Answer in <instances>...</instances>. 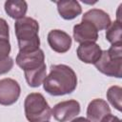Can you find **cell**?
<instances>
[{"label": "cell", "mask_w": 122, "mask_h": 122, "mask_svg": "<svg viewBox=\"0 0 122 122\" xmlns=\"http://www.w3.org/2000/svg\"><path fill=\"white\" fill-rule=\"evenodd\" d=\"M77 86L74 71L64 64L51 65L49 75L43 81L44 90L51 95L59 96L71 93Z\"/></svg>", "instance_id": "6da1fadb"}, {"label": "cell", "mask_w": 122, "mask_h": 122, "mask_svg": "<svg viewBox=\"0 0 122 122\" xmlns=\"http://www.w3.org/2000/svg\"><path fill=\"white\" fill-rule=\"evenodd\" d=\"M14 30L20 51H32L40 49L39 24L35 19L25 16L15 22Z\"/></svg>", "instance_id": "7a4b0ae2"}, {"label": "cell", "mask_w": 122, "mask_h": 122, "mask_svg": "<svg viewBox=\"0 0 122 122\" xmlns=\"http://www.w3.org/2000/svg\"><path fill=\"white\" fill-rule=\"evenodd\" d=\"M95 68L107 76L121 78L122 76V44L112 45L109 50L102 51L101 57L94 64Z\"/></svg>", "instance_id": "3957f363"}, {"label": "cell", "mask_w": 122, "mask_h": 122, "mask_svg": "<svg viewBox=\"0 0 122 122\" xmlns=\"http://www.w3.org/2000/svg\"><path fill=\"white\" fill-rule=\"evenodd\" d=\"M25 115L30 122H47L51 116V109L39 92L27 95L24 102Z\"/></svg>", "instance_id": "277c9868"}, {"label": "cell", "mask_w": 122, "mask_h": 122, "mask_svg": "<svg viewBox=\"0 0 122 122\" xmlns=\"http://www.w3.org/2000/svg\"><path fill=\"white\" fill-rule=\"evenodd\" d=\"M15 62L24 71V72L30 71L45 65V54L41 49L32 51H19Z\"/></svg>", "instance_id": "5b68a950"}, {"label": "cell", "mask_w": 122, "mask_h": 122, "mask_svg": "<svg viewBox=\"0 0 122 122\" xmlns=\"http://www.w3.org/2000/svg\"><path fill=\"white\" fill-rule=\"evenodd\" d=\"M80 112V104L76 100H67L57 103L51 110V114L58 122H69Z\"/></svg>", "instance_id": "8992f818"}, {"label": "cell", "mask_w": 122, "mask_h": 122, "mask_svg": "<svg viewBox=\"0 0 122 122\" xmlns=\"http://www.w3.org/2000/svg\"><path fill=\"white\" fill-rule=\"evenodd\" d=\"M21 89L17 81L11 78L0 80V105L10 106L14 104L20 96Z\"/></svg>", "instance_id": "52a82bcc"}, {"label": "cell", "mask_w": 122, "mask_h": 122, "mask_svg": "<svg viewBox=\"0 0 122 122\" xmlns=\"http://www.w3.org/2000/svg\"><path fill=\"white\" fill-rule=\"evenodd\" d=\"M48 43L54 51L65 53L71 47V37L64 30H52L48 34Z\"/></svg>", "instance_id": "ba28073f"}, {"label": "cell", "mask_w": 122, "mask_h": 122, "mask_svg": "<svg viewBox=\"0 0 122 122\" xmlns=\"http://www.w3.org/2000/svg\"><path fill=\"white\" fill-rule=\"evenodd\" d=\"M73 38L75 42L82 44L87 42L95 43L98 39V30L95 27L87 21H82L73 27Z\"/></svg>", "instance_id": "9c48e42d"}, {"label": "cell", "mask_w": 122, "mask_h": 122, "mask_svg": "<svg viewBox=\"0 0 122 122\" xmlns=\"http://www.w3.org/2000/svg\"><path fill=\"white\" fill-rule=\"evenodd\" d=\"M78 58L86 64H95L102 54V50L96 43L87 42L78 46L76 51Z\"/></svg>", "instance_id": "30bf717a"}, {"label": "cell", "mask_w": 122, "mask_h": 122, "mask_svg": "<svg viewBox=\"0 0 122 122\" xmlns=\"http://www.w3.org/2000/svg\"><path fill=\"white\" fill-rule=\"evenodd\" d=\"M82 21L90 22L97 30H107L112 23L110 15L106 11L99 9H92L85 12L82 16Z\"/></svg>", "instance_id": "8fae6325"}, {"label": "cell", "mask_w": 122, "mask_h": 122, "mask_svg": "<svg viewBox=\"0 0 122 122\" xmlns=\"http://www.w3.org/2000/svg\"><path fill=\"white\" fill-rule=\"evenodd\" d=\"M111 113L109 104L100 98L93 99L87 108V117L91 122H100L103 117Z\"/></svg>", "instance_id": "7c38bea8"}, {"label": "cell", "mask_w": 122, "mask_h": 122, "mask_svg": "<svg viewBox=\"0 0 122 122\" xmlns=\"http://www.w3.org/2000/svg\"><path fill=\"white\" fill-rule=\"evenodd\" d=\"M56 5L60 16L65 20L74 19L82 12V8L79 2L74 0L58 1L56 2Z\"/></svg>", "instance_id": "4fadbf2b"}, {"label": "cell", "mask_w": 122, "mask_h": 122, "mask_svg": "<svg viewBox=\"0 0 122 122\" xmlns=\"http://www.w3.org/2000/svg\"><path fill=\"white\" fill-rule=\"evenodd\" d=\"M5 11L7 14L13 19H21L25 17L28 4L24 0H8L5 2Z\"/></svg>", "instance_id": "5bb4252c"}, {"label": "cell", "mask_w": 122, "mask_h": 122, "mask_svg": "<svg viewBox=\"0 0 122 122\" xmlns=\"http://www.w3.org/2000/svg\"><path fill=\"white\" fill-rule=\"evenodd\" d=\"M46 64L42 67L30 71H25V78L28 83V85L31 88H37L41 84H43L44 79L47 76V70H46Z\"/></svg>", "instance_id": "9a60e30c"}, {"label": "cell", "mask_w": 122, "mask_h": 122, "mask_svg": "<svg viewBox=\"0 0 122 122\" xmlns=\"http://www.w3.org/2000/svg\"><path fill=\"white\" fill-rule=\"evenodd\" d=\"M121 31H122L121 21L115 20L114 22L111 23V25L107 29V31H106V39L112 45L122 44Z\"/></svg>", "instance_id": "2e32d148"}, {"label": "cell", "mask_w": 122, "mask_h": 122, "mask_svg": "<svg viewBox=\"0 0 122 122\" xmlns=\"http://www.w3.org/2000/svg\"><path fill=\"white\" fill-rule=\"evenodd\" d=\"M107 99L112 107L121 112V100H122V89L119 86H112L107 92Z\"/></svg>", "instance_id": "e0dca14e"}, {"label": "cell", "mask_w": 122, "mask_h": 122, "mask_svg": "<svg viewBox=\"0 0 122 122\" xmlns=\"http://www.w3.org/2000/svg\"><path fill=\"white\" fill-rule=\"evenodd\" d=\"M10 52V44L9 39L0 38V60L9 57Z\"/></svg>", "instance_id": "ac0fdd59"}, {"label": "cell", "mask_w": 122, "mask_h": 122, "mask_svg": "<svg viewBox=\"0 0 122 122\" xmlns=\"http://www.w3.org/2000/svg\"><path fill=\"white\" fill-rule=\"evenodd\" d=\"M13 67V59L11 57H7L0 60V74L9 72Z\"/></svg>", "instance_id": "d6986e66"}, {"label": "cell", "mask_w": 122, "mask_h": 122, "mask_svg": "<svg viewBox=\"0 0 122 122\" xmlns=\"http://www.w3.org/2000/svg\"><path fill=\"white\" fill-rule=\"evenodd\" d=\"M9 25L7 21L3 18H0V38L2 39H9L10 31H9Z\"/></svg>", "instance_id": "ffe728a7"}, {"label": "cell", "mask_w": 122, "mask_h": 122, "mask_svg": "<svg viewBox=\"0 0 122 122\" xmlns=\"http://www.w3.org/2000/svg\"><path fill=\"white\" fill-rule=\"evenodd\" d=\"M100 122H121V120H120L119 117H117V116L110 113V114L106 115L105 117H103Z\"/></svg>", "instance_id": "44dd1931"}, {"label": "cell", "mask_w": 122, "mask_h": 122, "mask_svg": "<svg viewBox=\"0 0 122 122\" xmlns=\"http://www.w3.org/2000/svg\"><path fill=\"white\" fill-rule=\"evenodd\" d=\"M71 122H91V121L88 120L87 118H84V117H76V118L72 119Z\"/></svg>", "instance_id": "7402d4cb"}, {"label": "cell", "mask_w": 122, "mask_h": 122, "mask_svg": "<svg viewBox=\"0 0 122 122\" xmlns=\"http://www.w3.org/2000/svg\"><path fill=\"white\" fill-rule=\"evenodd\" d=\"M47 122H49V121H47Z\"/></svg>", "instance_id": "603a6c76"}]
</instances>
